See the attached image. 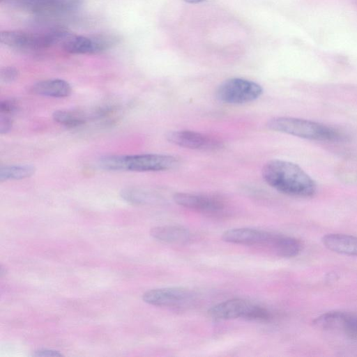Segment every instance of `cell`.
<instances>
[{
	"instance_id": "obj_24",
	"label": "cell",
	"mask_w": 357,
	"mask_h": 357,
	"mask_svg": "<svg viewBox=\"0 0 357 357\" xmlns=\"http://www.w3.org/2000/svg\"><path fill=\"white\" fill-rule=\"evenodd\" d=\"M34 356H61L62 354L58 351L41 349L35 351Z\"/></svg>"
},
{
	"instance_id": "obj_3",
	"label": "cell",
	"mask_w": 357,
	"mask_h": 357,
	"mask_svg": "<svg viewBox=\"0 0 357 357\" xmlns=\"http://www.w3.org/2000/svg\"><path fill=\"white\" fill-rule=\"evenodd\" d=\"M70 33L56 27L43 33H30L23 31L6 30L0 33L1 43L10 48L22 51H35L60 44Z\"/></svg>"
},
{
	"instance_id": "obj_20",
	"label": "cell",
	"mask_w": 357,
	"mask_h": 357,
	"mask_svg": "<svg viewBox=\"0 0 357 357\" xmlns=\"http://www.w3.org/2000/svg\"><path fill=\"white\" fill-rule=\"evenodd\" d=\"M342 331L348 336L357 339V315L349 313Z\"/></svg>"
},
{
	"instance_id": "obj_14",
	"label": "cell",
	"mask_w": 357,
	"mask_h": 357,
	"mask_svg": "<svg viewBox=\"0 0 357 357\" xmlns=\"http://www.w3.org/2000/svg\"><path fill=\"white\" fill-rule=\"evenodd\" d=\"M150 235L155 240L172 244H183L191 236L190 231L182 226L164 225L151 228Z\"/></svg>"
},
{
	"instance_id": "obj_7",
	"label": "cell",
	"mask_w": 357,
	"mask_h": 357,
	"mask_svg": "<svg viewBox=\"0 0 357 357\" xmlns=\"http://www.w3.org/2000/svg\"><path fill=\"white\" fill-rule=\"evenodd\" d=\"M176 164V158L165 154L121 155V171L160 172L170 169Z\"/></svg>"
},
{
	"instance_id": "obj_8",
	"label": "cell",
	"mask_w": 357,
	"mask_h": 357,
	"mask_svg": "<svg viewBox=\"0 0 357 357\" xmlns=\"http://www.w3.org/2000/svg\"><path fill=\"white\" fill-rule=\"evenodd\" d=\"M166 139L175 145L194 150L215 151L223 146L222 140L215 136L188 130L169 131Z\"/></svg>"
},
{
	"instance_id": "obj_2",
	"label": "cell",
	"mask_w": 357,
	"mask_h": 357,
	"mask_svg": "<svg viewBox=\"0 0 357 357\" xmlns=\"http://www.w3.org/2000/svg\"><path fill=\"white\" fill-rule=\"evenodd\" d=\"M266 126L275 132L310 140L335 142L340 137L339 132L331 127L294 117H274L268 121Z\"/></svg>"
},
{
	"instance_id": "obj_9",
	"label": "cell",
	"mask_w": 357,
	"mask_h": 357,
	"mask_svg": "<svg viewBox=\"0 0 357 357\" xmlns=\"http://www.w3.org/2000/svg\"><path fill=\"white\" fill-rule=\"evenodd\" d=\"M195 295L183 287H164L150 289L142 295L143 301L158 307H178L190 303Z\"/></svg>"
},
{
	"instance_id": "obj_21",
	"label": "cell",
	"mask_w": 357,
	"mask_h": 357,
	"mask_svg": "<svg viewBox=\"0 0 357 357\" xmlns=\"http://www.w3.org/2000/svg\"><path fill=\"white\" fill-rule=\"evenodd\" d=\"M19 77L18 70L13 66H6L1 68L0 72V78L4 83H10L14 82Z\"/></svg>"
},
{
	"instance_id": "obj_23",
	"label": "cell",
	"mask_w": 357,
	"mask_h": 357,
	"mask_svg": "<svg viewBox=\"0 0 357 357\" xmlns=\"http://www.w3.org/2000/svg\"><path fill=\"white\" fill-rule=\"evenodd\" d=\"M13 126V121L9 115L0 114V132L6 134L10 131Z\"/></svg>"
},
{
	"instance_id": "obj_10",
	"label": "cell",
	"mask_w": 357,
	"mask_h": 357,
	"mask_svg": "<svg viewBox=\"0 0 357 357\" xmlns=\"http://www.w3.org/2000/svg\"><path fill=\"white\" fill-rule=\"evenodd\" d=\"M174 201L179 206L210 214L224 211V200L216 195L177 192L173 196Z\"/></svg>"
},
{
	"instance_id": "obj_25",
	"label": "cell",
	"mask_w": 357,
	"mask_h": 357,
	"mask_svg": "<svg viewBox=\"0 0 357 357\" xmlns=\"http://www.w3.org/2000/svg\"><path fill=\"white\" fill-rule=\"evenodd\" d=\"M185 2L190 3H197L199 2H202L205 0H184Z\"/></svg>"
},
{
	"instance_id": "obj_19",
	"label": "cell",
	"mask_w": 357,
	"mask_h": 357,
	"mask_svg": "<svg viewBox=\"0 0 357 357\" xmlns=\"http://www.w3.org/2000/svg\"><path fill=\"white\" fill-rule=\"evenodd\" d=\"M52 118L59 124L70 128L80 126L86 121L84 114L71 110H56L52 114Z\"/></svg>"
},
{
	"instance_id": "obj_17",
	"label": "cell",
	"mask_w": 357,
	"mask_h": 357,
	"mask_svg": "<svg viewBox=\"0 0 357 357\" xmlns=\"http://www.w3.org/2000/svg\"><path fill=\"white\" fill-rule=\"evenodd\" d=\"M349 313L340 311L328 312L317 317L313 324L324 330H342Z\"/></svg>"
},
{
	"instance_id": "obj_15",
	"label": "cell",
	"mask_w": 357,
	"mask_h": 357,
	"mask_svg": "<svg viewBox=\"0 0 357 357\" xmlns=\"http://www.w3.org/2000/svg\"><path fill=\"white\" fill-rule=\"evenodd\" d=\"M32 91L40 96L52 98H65L70 95L72 87L62 79H49L35 83Z\"/></svg>"
},
{
	"instance_id": "obj_11",
	"label": "cell",
	"mask_w": 357,
	"mask_h": 357,
	"mask_svg": "<svg viewBox=\"0 0 357 357\" xmlns=\"http://www.w3.org/2000/svg\"><path fill=\"white\" fill-rule=\"evenodd\" d=\"M18 6L36 14H59L75 11L84 0H15Z\"/></svg>"
},
{
	"instance_id": "obj_12",
	"label": "cell",
	"mask_w": 357,
	"mask_h": 357,
	"mask_svg": "<svg viewBox=\"0 0 357 357\" xmlns=\"http://www.w3.org/2000/svg\"><path fill=\"white\" fill-rule=\"evenodd\" d=\"M275 234L261 229L241 227L225 231L222 236L224 241L245 245H270Z\"/></svg>"
},
{
	"instance_id": "obj_6",
	"label": "cell",
	"mask_w": 357,
	"mask_h": 357,
	"mask_svg": "<svg viewBox=\"0 0 357 357\" xmlns=\"http://www.w3.org/2000/svg\"><path fill=\"white\" fill-rule=\"evenodd\" d=\"M263 93L259 84L243 78H230L217 89V98L227 104H244L258 99Z\"/></svg>"
},
{
	"instance_id": "obj_13",
	"label": "cell",
	"mask_w": 357,
	"mask_h": 357,
	"mask_svg": "<svg viewBox=\"0 0 357 357\" xmlns=\"http://www.w3.org/2000/svg\"><path fill=\"white\" fill-rule=\"evenodd\" d=\"M328 250L342 255L357 256V236L343 234H328L321 238Z\"/></svg>"
},
{
	"instance_id": "obj_16",
	"label": "cell",
	"mask_w": 357,
	"mask_h": 357,
	"mask_svg": "<svg viewBox=\"0 0 357 357\" xmlns=\"http://www.w3.org/2000/svg\"><path fill=\"white\" fill-rule=\"evenodd\" d=\"M270 246L281 257L291 258L297 256L302 250L300 240L288 236L275 234Z\"/></svg>"
},
{
	"instance_id": "obj_22",
	"label": "cell",
	"mask_w": 357,
	"mask_h": 357,
	"mask_svg": "<svg viewBox=\"0 0 357 357\" xmlns=\"http://www.w3.org/2000/svg\"><path fill=\"white\" fill-rule=\"evenodd\" d=\"M17 109V102L13 98L5 99L0 102V114L10 115Z\"/></svg>"
},
{
	"instance_id": "obj_18",
	"label": "cell",
	"mask_w": 357,
	"mask_h": 357,
	"mask_svg": "<svg viewBox=\"0 0 357 357\" xmlns=\"http://www.w3.org/2000/svg\"><path fill=\"white\" fill-rule=\"evenodd\" d=\"M36 168L31 165H11L0 167V181L20 180L31 177Z\"/></svg>"
},
{
	"instance_id": "obj_4",
	"label": "cell",
	"mask_w": 357,
	"mask_h": 357,
	"mask_svg": "<svg viewBox=\"0 0 357 357\" xmlns=\"http://www.w3.org/2000/svg\"><path fill=\"white\" fill-rule=\"evenodd\" d=\"M208 314L216 320L241 318L249 321H265L271 318V314L267 309L242 298H233L219 303L211 307Z\"/></svg>"
},
{
	"instance_id": "obj_1",
	"label": "cell",
	"mask_w": 357,
	"mask_h": 357,
	"mask_svg": "<svg viewBox=\"0 0 357 357\" xmlns=\"http://www.w3.org/2000/svg\"><path fill=\"white\" fill-rule=\"evenodd\" d=\"M264 181L284 195L310 197L317 190L315 181L298 165L283 160H271L262 167Z\"/></svg>"
},
{
	"instance_id": "obj_5",
	"label": "cell",
	"mask_w": 357,
	"mask_h": 357,
	"mask_svg": "<svg viewBox=\"0 0 357 357\" xmlns=\"http://www.w3.org/2000/svg\"><path fill=\"white\" fill-rule=\"evenodd\" d=\"M120 42L119 36L113 33H98L90 36L70 33L61 44L62 48L73 54H93L105 52Z\"/></svg>"
}]
</instances>
